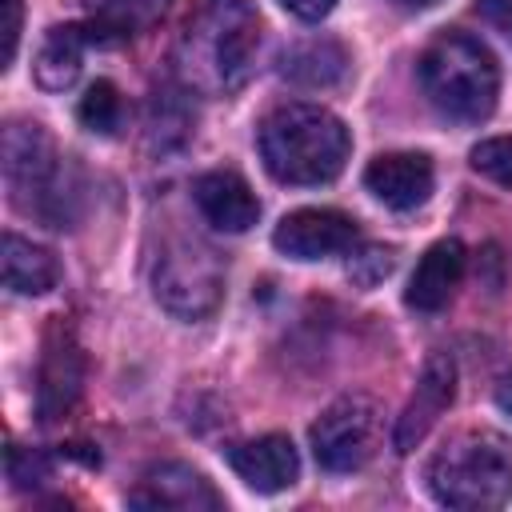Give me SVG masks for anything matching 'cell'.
<instances>
[{
  "label": "cell",
  "instance_id": "cell-8",
  "mask_svg": "<svg viewBox=\"0 0 512 512\" xmlns=\"http://www.w3.org/2000/svg\"><path fill=\"white\" fill-rule=\"evenodd\" d=\"M356 244H360V224L336 208H296L272 232V248L288 260H324L352 252Z\"/></svg>",
  "mask_w": 512,
  "mask_h": 512
},
{
  "label": "cell",
  "instance_id": "cell-10",
  "mask_svg": "<svg viewBox=\"0 0 512 512\" xmlns=\"http://www.w3.org/2000/svg\"><path fill=\"white\" fill-rule=\"evenodd\" d=\"M132 508H160V512H216L224 500L204 472L192 464H156L140 476L128 492Z\"/></svg>",
  "mask_w": 512,
  "mask_h": 512
},
{
  "label": "cell",
  "instance_id": "cell-22",
  "mask_svg": "<svg viewBox=\"0 0 512 512\" xmlns=\"http://www.w3.org/2000/svg\"><path fill=\"white\" fill-rule=\"evenodd\" d=\"M392 268H396V248H388V244H356L348 252V280L364 292L384 284L392 276Z\"/></svg>",
  "mask_w": 512,
  "mask_h": 512
},
{
  "label": "cell",
  "instance_id": "cell-15",
  "mask_svg": "<svg viewBox=\"0 0 512 512\" xmlns=\"http://www.w3.org/2000/svg\"><path fill=\"white\" fill-rule=\"evenodd\" d=\"M464 264H468V252H464V244L456 236L436 240L420 256V264H416V272H412V280L404 288V304L416 308V312H440L452 300V292L460 288Z\"/></svg>",
  "mask_w": 512,
  "mask_h": 512
},
{
  "label": "cell",
  "instance_id": "cell-26",
  "mask_svg": "<svg viewBox=\"0 0 512 512\" xmlns=\"http://www.w3.org/2000/svg\"><path fill=\"white\" fill-rule=\"evenodd\" d=\"M288 16H296V20H304V24H320L324 16H332V8H336V0H276Z\"/></svg>",
  "mask_w": 512,
  "mask_h": 512
},
{
  "label": "cell",
  "instance_id": "cell-12",
  "mask_svg": "<svg viewBox=\"0 0 512 512\" xmlns=\"http://www.w3.org/2000/svg\"><path fill=\"white\" fill-rule=\"evenodd\" d=\"M84 384V360L80 348L72 340V332L64 324H56L44 340V360H40V384H36V408L40 420H60L64 412H72L76 396Z\"/></svg>",
  "mask_w": 512,
  "mask_h": 512
},
{
  "label": "cell",
  "instance_id": "cell-14",
  "mask_svg": "<svg viewBox=\"0 0 512 512\" xmlns=\"http://www.w3.org/2000/svg\"><path fill=\"white\" fill-rule=\"evenodd\" d=\"M192 200L200 216L220 232H248L260 220V200L248 180L232 168H212L192 184Z\"/></svg>",
  "mask_w": 512,
  "mask_h": 512
},
{
  "label": "cell",
  "instance_id": "cell-24",
  "mask_svg": "<svg viewBox=\"0 0 512 512\" xmlns=\"http://www.w3.org/2000/svg\"><path fill=\"white\" fill-rule=\"evenodd\" d=\"M48 472H52V464H48L44 452L20 448V444L8 448V480H12V488H36L40 480H48Z\"/></svg>",
  "mask_w": 512,
  "mask_h": 512
},
{
  "label": "cell",
  "instance_id": "cell-2",
  "mask_svg": "<svg viewBox=\"0 0 512 512\" xmlns=\"http://www.w3.org/2000/svg\"><path fill=\"white\" fill-rule=\"evenodd\" d=\"M352 152V132L344 120L320 104L288 100L260 120V160L272 180L312 188L344 172Z\"/></svg>",
  "mask_w": 512,
  "mask_h": 512
},
{
  "label": "cell",
  "instance_id": "cell-20",
  "mask_svg": "<svg viewBox=\"0 0 512 512\" xmlns=\"http://www.w3.org/2000/svg\"><path fill=\"white\" fill-rule=\"evenodd\" d=\"M184 92H156L152 96V108H148V140L156 152H168V148H180L188 136H192V112L184 108L180 100Z\"/></svg>",
  "mask_w": 512,
  "mask_h": 512
},
{
  "label": "cell",
  "instance_id": "cell-6",
  "mask_svg": "<svg viewBox=\"0 0 512 512\" xmlns=\"http://www.w3.org/2000/svg\"><path fill=\"white\" fill-rule=\"evenodd\" d=\"M152 292L164 312L180 320H204L224 300V264L216 248L200 240H176L164 248L152 272Z\"/></svg>",
  "mask_w": 512,
  "mask_h": 512
},
{
  "label": "cell",
  "instance_id": "cell-17",
  "mask_svg": "<svg viewBox=\"0 0 512 512\" xmlns=\"http://www.w3.org/2000/svg\"><path fill=\"white\" fill-rule=\"evenodd\" d=\"M348 48L332 36H308L280 52V76L296 88H336L348 76Z\"/></svg>",
  "mask_w": 512,
  "mask_h": 512
},
{
  "label": "cell",
  "instance_id": "cell-23",
  "mask_svg": "<svg viewBox=\"0 0 512 512\" xmlns=\"http://www.w3.org/2000/svg\"><path fill=\"white\" fill-rule=\"evenodd\" d=\"M472 172H480L484 180L500 184L512 192V136H488L468 152Z\"/></svg>",
  "mask_w": 512,
  "mask_h": 512
},
{
  "label": "cell",
  "instance_id": "cell-21",
  "mask_svg": "<svg viewBox=\"0 0 512 512\" xmlns=\"http://www.w3.org/2000/svg\"><path fill=\"white\" fill-rule=\"evenodd\" d=\"M76 120L96 132V136H112L124 120V100H120V88L112 80H92L76 104Z\"/></svg>",
  "mask_w": 512,
  "mask_h": 512
},
{
  "label": "cell",
  "instance_id": "cell-18",
  "mask_svg": "<svg viewBox=\"0 0 512 512\" xmlns=\"http://www.w3.org/2000/svg\"><path fill=\"white\" fill-rule=\"evenodd\" d=\"M0 264H4V284L16 296H44L60 284V260L44 244H32L16 232H4Z\"/></svg>",
  "mask_w": 512,
  "mask_h": 512
},
{
  "label": "cell",
  "instance_id": "cell-7",
  "mask_svg": "<svg viewBox=\"0 0 512 512\" xmlns=\"http://www.w3.org/2000/svg\"><path fill=\"white\" fill-rule=\"evenodd\" d=\"M380 404L364 392H344L336 396L312 424V456L324 472H356L364 468L376 448H380Z\"/></svg>",
  "mask_w": 512,
  "mask_h": 512
},
{
  "label": "cell",
  "instance_id": "cell-11",
  "mask_svg": "<svg viewBox=\"0 0 512 512\" xmlns=\"http://www.w3.org/2000/svg\"><path fill=\"white\" fill-rule=\"evenodd\" d=\"M436 168L424 152H380L364 168V188L392 212H412L432 196Z\"/></svg>",
  "mask_w": 512,
  "mask_h": 512
},
{
  "label": "cell",
  "instance_id": "cell-16",
  "mask_svg": "<svg viewBox=\"0 0 512 512\" xmlns=\"http://www.w3.org/2000/svg\"><path fill=\"white\" fill-rule=\"evenodd\" d=\"M92 44L88 24H52L36 48L32 76L44 92H68L84 72V48Z\"/></svg>",
  "mask_w": 512,
  "mask_h": 512
},
{
  "label": "cell",
  "instance_id": "cell-19",
  "mask_svg": "<svg viewBox=\"0 0 512 512\" xmlns=\"http://www.w3.org/2000/svg\"><path fill=\"white\" fill-rule=\"evenodd\" d=\"M168 0H104L96 8V16L88 20V32L92 40H124L140 28H148L160 12H164Z\"/></svg>",
  "mask_w": 512,
  "mask_h": 512
},
{
  "label": "cell",
  "instance_id": "cell-4",
  "mask_svg": "<svg viewBox=\"0 0 512 512\" xmlns=\"http://www.w3.org/2000/svg\"><path fill=\"white\" fill-rule=\"evenodd\" d=\"M420 88L440 116L456 124H480L496 108L500 64L484 40L452 28L420 52Z\"/></svg>",
  "mask_w": 512,
  "mask_h": 512
},
{
  "label": "cell",
  "instance_id": "cell-28",
  "mask_svg": "<svg viewBox=\"0 0 512 512\" xmlns=\"http://www.w3.org/2000/svg\"><path fill=\"white\" fill-rule=\"evenodd\" d=\"M496 404H500V408H504V412L512 416V376H508V380H504V384L496 388Z\"/></svg>",
  "mask_w": 512,
  "mask_h": 512
},
{
  "label": "cell",
  "instance_id": "cell-13",
  "mask_svg": "<svg viewBox=\"0 0 512 512\" xmlns=\"http://www.w3.org/2000/svg\"><path fill=\"white\" fill-rule=\"evenodd\" d=\"M228 464L244 480V488L264 492V496H276V492L292 488L296 476H300V456H296L292 440L280 436V432H268V436L232 444L228 448Z\"/></svg>",
  "mask_w": 512,
  "mask_h": 512
},
{
  "label": "cell",
  "instance_id": "cell-3",
  "mask_svg": "<svg viewBox=\"0 0 512 512\" xmlns=\"http://www.w3.org/2000/svg\"><path fill=\"white\" fill-rule=\"evenodd\" d=\"M424 484L444 508H504L512 500V440L496 428H464L432 452Z\"/></svg>",
  "mask_w": 512,
  "mask_h": 512
},
{
  "label": "cell",
  "instance_id": "cell-5",
  "mask_svg": "<svg viewBox=\"0 0 512 512\" xmlns=\"http://www.w3.org/2000/svg\"><path fill=\"white\" fill-rule=\"evenodd\" d=\"M4 180L20 212L44 220L48 228L72 224V168L56 152L52 136L36 120L4 124Z\"/></svg>",
  "mask_w": 512,
  "mask_h": 512
},
{
  "label": "cell",
  "instance_id": "cell-25",
  "mask_svg": "<svg viewBox=\"0 0 512 512\" xmlns=\"http://www.w3.org/2000/svg\"><path fill=\"white\" fill-rule=\"evenodd\" d=\"M4 8V52H0V64L8 68L16 60V48H20V32H24V0H0Z\"/></svg>",
  "mask_w": 512,
  "mask_h": 512
},
{
  "label": "cell",
  "instance_id": "cell-9",
  "mask_svg": "<svg viewBox=\"0 0 512 512\" xmlns=\"http://www.w3.org/2000/svg\"><path fill=\"white\" fill-rule=\"evenodd\" d=\"M456 400V360L448 352H432L420 368V380L404 404V412L396 416V432H392V448L400 456L416 452L424 444V436L436 428V420L452 408Z\"/></svg>",
  "mask_w": 512,
  "mask_h": 512
},
{
  "label": "cell",
  "instance_id": "cell-27",
  "mask_svg": "<svg viewBox=\"0 0 512 512\" xmlns=\"http://www.w3.org/2000/svg\"><path fill=\"white\" fill-rule=\"evenodd\" d=\"M476 8H480L484 20L512 44V0H476Z\"/></svg>",
  "mask_w": 512,
  "mask_h": 512
},
{
  "label": "cell",
  "instance_id": "cell-1",
  "mask_svg": "<svg viewBox=\"0 0 512 512\" xmlns=\"http://www.w3.org/2000/svg\"><path fill=\"white\" fill-rule=\"evenodd\" d=\"M260 52V12L252 0H196L184 20L176 64L196 92H236Z\"/></svg>",
  "mask_w": 512,
  "mask_h": 512
},
{
  "label": "cell",
  "instance_id": "cell-29",
  "mask_svg": "<svg viewBox=\"0 0 512 512\" xmlns=\"http://www.w3.org/2000/svg\"><path fill=\"white\" fill-rule=\"evenodd\" d=\"M392 4H400V8H408V12H424V8H436L440 0H392Z\"/></svg>",
  "mask_w": 512,
  "mask_h": 512
}]
</instances>
